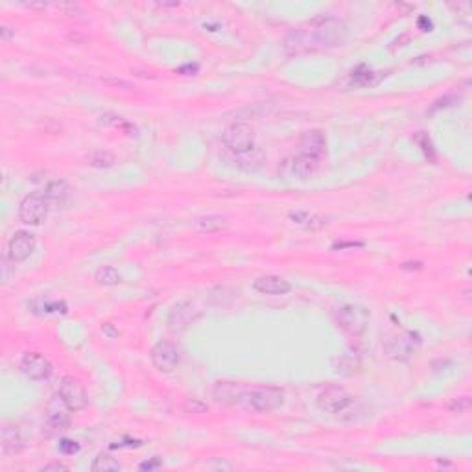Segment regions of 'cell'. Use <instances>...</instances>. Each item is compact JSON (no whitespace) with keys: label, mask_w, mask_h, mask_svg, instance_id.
I'll return each instance as SVG.
<instances>
[{"label":"cell","mask_w":472,"mask_h":472,"mask_svg":"<svg viewBox=\"0 0 472 472\" xmlns=\"http://www.w3.org/2000/svg\"><path fill=\"white\" fill-rule=\"evenodd\" d=\"M419 347V339H414V334H401V336H395L391 339L390 344L385 345V350L391 358L395 360L406 361L409 360L412 356H415V350Z\"/></svg>","instance_id":"15"},{"label":"cell","mask_w":472,"mask_h":472,"mask_svg":"<svg viewBox=\"0 0 472 472\" xmlns=\"http://www.w3.org/2000/svg\"><path fill=\"white\" fill-rule=\"evenodd\" d=\"M196 317H198V312H196L192 304L187 303V301L177 303L168 314V330L174 334L185 333L188 326L192 325Z\"/></svg>","instance_id":"12"},{"label":"cell","mask_w":472,"mask_h":472,"mask_svg":"<svg viewBox=\"0 0 472 472\" xmlns=\"http://www.w3.org/2000/svg\"><path fill=\"white\" fill-rule=\"evenodd\" d=\"M469 408H471V396L469 395L458 396L449 404V409L452 414H465V412H469Z\"/></svg>","instance_id":"27"},{"label":"cell","mask_w":472,"mask_h":472,"mask_svg":"<svg viewBox=\"0 0 472 472\" xmlns=\"http://www.w3.org/2000/svg\"><path fill=\"white\" fill-rule=\"evenodd\" d=\"M89 163L96 168H109L115 164V157L109 152H96L89 157Z\"/></svg>","instance_id":"26"},{"label":"cell","mask_w":472,"mask_h":472,"mask_svg":"<svg viewBox=\"0 0 472 472\" xmlns=\"http://www.w3.org/2000/svg\"><path fill=\"white\" fill-rule=\"evenodd\" d=\"M194 225L203 233H216V231H220L227 225V220L222 216H203V218H198Z\"/></svg>","instance_id":"23"},{"label":"cell","mask_w":472,"mask_h":472,"mask_svg":"<svg viewBox=\"0 0 472 472\" xmlns=\"http://www.w3.org/2000/svg\"><path fill=\"white\" fill-rule=\"evenodd\" d=\"M253 288L262 295H286L288 292H292L290 280L279 275H262L253 282Z\"/></svg>","instance_id":"16"},{"label":"cell","mask_w":472,"mask_h":472,"mask_svg":"<svg viewBox=\"0 0 472 472\" xmlns=\"http://www.w3.org/2000/svg\"><path fill=\"white\" fill-rule=\"evenodd\" d=\"M317 406L325 414L341 417V415L352 412L355 396L341 385H326L325 390L317 395Z\"/></svg>","instance_id":"3"},{"label":"cell","mask_w":472,"mask_h":472,"mask_svg":"<svg viewBox=\"0 0 472 472\" xmlns=\"http://www.w3.org/2000/svg\"><path fill=\"white\" fill-rule=\"evenodd\" d=\"M91 469H93L94 472H117L122 471V465H120L115 458H111V456L100 454L98 458L93 461Z\"/></svg>","instance_id":"24"},{"label":"cell","mask_w":472,"mask_h":472,"mask_svg":"<svg viewBox=\"0 0 472 472\" xmlns=\"http://www.w3.org/2000/svg\"><path fill=\"white\" fill-rule=\"evenodd\" d=\"M369 310L361 304H344L336 310V323L349 336H361L368 330L369 325Z\"/></svg>","instance_id":"5"},{"label":"cell","mask_w":472,"mask_h":472,"mask_svg":"<svg viewBox=\"0 0 472 472\" xmlns=\"http://www.w3.org/2000/svg\"><path fill=\"white\" fill-rule=\"evenodd\" d=\"M161 467V461L155 458V460H152V461H144V463H140V469L142 471H152V469H159Z\"/></svg>","instance_id":"32"},{"label":"cell","mask_w":472,"mask_h":472,"mask_svg":"<svg viewBox=\"0 0 472 472\" xmlns=\"http://www.w3.org/2000/svg\"><path fill=\"white\" fill-rule=\"evenodd\" d=\"M94 279H96L98 284L115 286L120 282V273H118V269L115 268V266H104V268H100L98 271H96Z\"/></svg>","instance_id":"25"},{"label":"cell","mask_w":472,"mask_h":472,"mask_svg":"<svg viewBox=\"0 0 472 472\" xmlns=\"http://www.w3.org/2000/svg\"><path fill=\"white\" fill-rule=\"evenodd\" d=\"M207 409H209V406L201 403V401H198V398H190L185 404V412H188V414H205Z\"/></svg>","instance_id":"29"},{"label":"cell","mask_w":472,"mask_h":472,"mask_svg":"<svg viewBox=\"0 0 472 472\" xmlns=\"http://www.w3.org/2000/svg\"><path fill=\"white\" fill-rule=\"evenodd\" d=\"M21 371H23L30 380L35 382H47L54 373V366L48 358H45L39 352H26L21 360Z\"/></svg>","instance_id":"9"},{"label":"cell","mask_w":472,"mask_h":472,"mask_svg":"<svg viewBox=\"0 0 472 472\" xmlns=\"http://www.w3.org/2000/svg\"><path fill=\"white\" fill-rule=\"evenodd\" d=\"M45 194L50 201H56V203H65L70 196V187L65 183V181L58 179L48 183V187L45 188Z\"/></svg>","instance_id":"22"},{"label":"cell","mask_w":472,"mask_h":472,"mask_svg":"<svg viewBox=\"0 0 472 472\" xmlns=\"http://www.w3.org/2000/svg\"><path fill=\"white\" fill-rule=\"evenodd\" d=\"M58 449H59V452L61 454H65V456H74V454H78L80 452V443H76V441H72V439H61L59 441V445H58Z\"/></svg>","instance_id":"28"},{"label":"cell","mask_w":472,"mask_h":472,"mask_svg":"<svg viewBox=\"0 0 472 472\" xmlns=\"http://www.w3.org/2000/svg\"><path fill=\"white\" fill-rule=\"evenodd\" d=\"M58 395L61 396V401L67 404V408L70 412H82L89 403L87 393L83 390V385L76 379H72V377L61 379L58 387Z\"/></svg>","instance_id":"8"},{"label":"cell","mask_w":472,"mask_h":472,"mask_svg":"<svg viewBox=\"0 0 472 472\" xmlns=\"http://www.w3.org/2000/svg\"><path fill=\"white\" fill-rule=\"evenodd\" d=\"M181 361L179 349L172 341H159L152 349L153 368L161 373H174Z\"/></svg>","instance_id":"10"},{"label":"cell","mask_w":472,"mask_h":472,"mask_svg":"<svg viewBox=\"0 0 472 472\" xmlns=\"http://www.w3.org/2000/svg\"><path fill=\"white\" fill-rule=\"evenodd\" d=\"M360 369V355L356 349H349L344 355H339L338 363H336V371L345 377H352Z\"/></svg>","instance_id":"19"},{"label":"cell","mask_w":472,"mask_h":472,"mask_svg":"<svg viewBox=\"0 0 472 472\" xmlns=\"http://www.w3.org/2000/svg\"><path fill=\"white\" fill-rule=\"evenodd\" d=\"M32 308H34L35 314L41 315H50V314H67L69 312V306L65 301H58V299H37L32 303Z\"/></svg>","instance_id":"20"},{"label":"cell","mask_w":472,"mask_h":472,"mask_svg":"<svg viewBox=\"0 0 472 472\" xmlns=\"http://www.w3.org/2000/svg\"><path fill=\"white\" fill-rule=\"evenodd\" d=\"M299 153L321 161L326 153V137L321 129H310L299 140Z\"/></svg>","instance_id":"13"},{"label":"cell","mask_w":472,"mask_h":472,"mask_svg":"<svg viewBox=\"0 0 472 472\" xmlns=\"http://www.w3.org/2000/svg\"><path fill=\"white\" fill-rule=\"evenodd\" d=\"M102 333H104L107 338H117L118 336V330H115V326H113L111 323H105V325L102 326Z\"/></svg>","instance_id":"31"},{"label":"cell","mask_w":472,"mask_h":472,"mask_svg":"<svg viewBox=\"0 0 472 472\" xmlns=\"http://www.w3.org/2000/svg\"><path fill=\"white\" fill-rule=\"evenodd\" d=\"M26 439L17 425H4L2 428V450L4 454H19L24 449Z\"/></svg>","instance_id":"17"},{"label":"cell","mask_w":472,"mask_h":472,"mask_svg":"<svg viewBox=\"0 0 472 472\" xmlns=\"http://www.w3.org/2000/svg\"><path fill=\"white\" fill-rule=\"evenodd\" d=\"M345 34H347V30L339 19L319 17L312 21L308 28L292 30L286 35L284 48L288 54L315 52V50L341 45Z\"/></svg>","instance_id":"1"},{"label":"cell","mask_w":472,"mask_h":472,"mask_svg":"<svg viewBox=\"0 0 472 472\" xmlns=\"http://www.w3.org/2000/svg\"><path fill=\"white\" fill-rule=\"evenodd\" d=\"M290 222L293 225H297L301 229H306V231H319L328 223L325 216L315 214V212H308V210H292L290 214Z\"/></svg>","instance_id":"18"},{"label":"cell","mask_w":472,"mask_h":472,"mask_svg":"<svg viewBox=\"0 0 472 472\" xmlns=\"http://www.w3.org/2000/svg\"><path fill=\"white\" fill-rule=\"evenodd\" d=\"M319 163L321 161H315V159L306 157V155H303V153H299V155H295V157L286 161L284 170L288 172L290 177H293V179L306 181L308 177H312L317 170H319Z\"/></svg>","instance_id":"14"},{"label":"cell","mask_w":472,"mask_h":472,"mask_svg":"<svg viewBox=\"0 0 472 472\" xmlns=\"http://www.w3.org/2000/svg\"><path fill=\"white\" fill-rule=\"evenodd\" d=\"M212 395H214L216 403L236 404L238 395H240V390L236 387V384H233V382H218V384L214 385Z\"/></svg>","instance_id":"21"},{"label":"cell","mask_w":472,"mask_h":472,"mask_svg":"<svg viewBox=\"0 0 472 472\" xmlns=\"http://www.w3.org/2000/svg\"><path fill=\"white\" fill-rule=\"evenodd\" d=\"M50 471L65 472V471H69V467L63 465V463H59V461H56V463H48V465L41 467V472H50Z\"/></svg>","instance_id":"30"},{"label":"cell","mask_w":472,"mask_h":472,"mask_svg":"<svg viewBox=\"0 0 472 472\" xmlns=\"http://www.w3.org/2000/svg\"><path fill=\"white\" fill-rule=\"evenodd\" d=\"M67 412V404L61 401V396L56 395L47 406V420H45V430L47 436H58L70 428V417Z\"/></svg>","instance_id":"7"},{"label":"cell","mask_w":472,"mask_h":472,"mask_svg":"<svg viewBox=\"0 0 472 472\" xmlns=\"http://www.w3.org/2000/svg\"><path fill=\"white\" fill-rule=\"evenodd\" d=\"M222 142L234 155H247L255 150V131L249 124L233 122L223 129Z\"/></svg>","instance_id":"4"},{"label":"cell","mask_w":472,"mask_h":472,"mask_svg":"<svg viewBox=\"0 0 472 472\" xmlns=\"http://www.w3.org/2000/svg\"><path fill=\"white\" fill-rule=\"evenodd\" d=\"M238 406L253 414H271L282 408L284 404V391L279 387H255V390L240 391Z\"/></svg>","instance_id":"2"},{"label":"cell","mask_w":472,"mask_h":472,"mask_svg":"<svg viewBox=\"0 0 472 472\" xmlns=\"http://www.w3.org/2000/svg\"><path fill=\"white\" fill-rule=\"evenodd\" d=\"M35 245H37L35 234L28 233V231H19V233L13 234L10 242H8V258H10V262L21 264L24 260H28L35 251Z\"/></svg>","instance_id":"11"},{"label":"cell","mask_w":472,"mask_h":472,"mask_svg":"<svg viewBox=\"0 0 472 472\" xmlns=\"http://www.w3.org/2000/svg\"><path fill=\"white\" fill-rule=\"evenodd\" d=\"M50 199L45 192H34L26 196L19 207V218L26 225H41L48 216Z\"/></svg>","instance_id":"6"},{"label":"cell","mask_w":472,"mask_h":472,"mask_svg":"<svg viewBox=\"0 0 472 472\" xmlns=\"http://www.w3.org/2000/svg\"><path fill=\"white\" fill-rule=\"evenodd\" d=\"M361 242H336L333 245L334 249H344V247H361Z\"/></svg>","instance_id":"33"},{"label":"cell","mask_w":472,"mask_h":472,"mask_svg":"<svg viewBox=\"0 0 472 472\" xmlns=\"http://www.w3.org/2000/svg\"><path fill=\"white\" fill-rule=\"evenodd\" d=\"M12 37H13V32L8 28V26H2V28H0V39H2V41L8 43Z\"/></svg>","instance_id":"34"}]
</instances>
